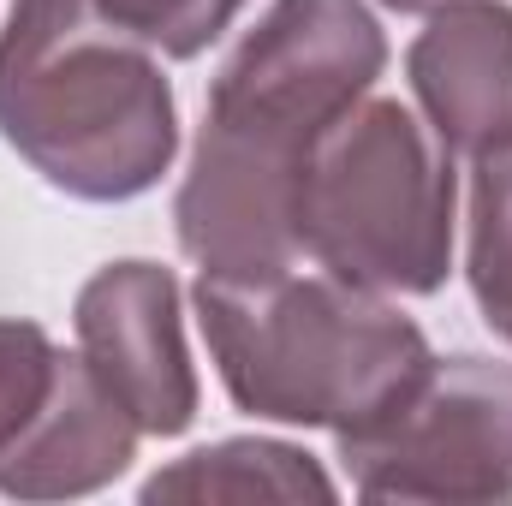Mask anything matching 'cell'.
Listing matches in <instances>:
<instances>
[{
    "mask_svg": "<svg viewBox=\"0 0 512 506\" xmlns=\"http://www.w3.org/2000/svg\"><path fill=\"white\" fill-rule=\"evenodd\" d=\"M137 423L126 405L90 376L84 358H60L42 411L0 453V495L12 501H72L108 489L137 459Z\"/></svg>",
    "mask_w": 512,
    "mask_h": 506,
    "instance_id": "cell-8",
    "label": "cell"
},
{
    "mask_svg": "<svg viewBox=\"0 0 512 506\" xmlns=\"http://www.w3.org/2000/svg\"><path fill=\"white\" fill-rule=\"evenodd\" d=\"M471 292L483 322L512 346V137L477 155L471 173Z\"/></svg>",
    "mask_w": 512,
    "mask_h": 506,
    "instance_id": "cell-10",
    "label": "cell"
},
{
    "mask_svg": "<svg viewBox=\"0 0 512 506\" xmlns=\"http://www.w3.org/2000/svg\"><path fill=\"white\" fill-rule=\"evenodd\" d=\"M393 12H441V6H453V0H382Z\"/></svg>",
    "mask_w": 512,
    "mask_h": 506,
    "instance_id": "cell-13",
    "label": "cell"
},
{
    "mask_svg": "<svg viewBox=\"0 0 512 506\" xmlns=\"http://www.w3.org/2000/svg\"><path fill=\"white\" fill-rule=\"evenodd\" d=\"M96 6L108 18H120L131 36H143L155 54L191 60L239 18L245 0H96Z\"/></svg>",
    "mask_w": 512,
    "mask_h": 506,
    "instance_id": "cell-11",
    "label": "cell"
},
{
    "mask_svg": "<svg viewBox=\"0 0 512 506\" xmlns=\"http://www.w3.org/2000/svg\"><path fill=\"white\" fill-rule=\"evenodd\" d=\"M387 66L364 0H274L209 90L173 221L209 280H262L304 256V173L316 143Z\"/></svg>",
    "mask_w": 512,
    "mask_h": 506,
    "instance_id": "cell-1",
    "label": "cell"
},
{
    "mask_svg": "<svg viewBox=\"0 0 512 506\" xmlns=\"http://www.w3.org/2000/svg\"><path fill=\"white\" fill-rule=\"evenodd\" d=\"M143 501H334L328 471L286 441H215L143 483Z\"/></svg>",
    "mask_w": 512,
    "mask_h": 506,
    "instance_id": "cell-9",
    "label": "cell"
},
{
    "mask_svg": "<svg viewBox=\"0 0 512 506\" xmlns=\"http://www.w3.org/2000/svg\"><path fill=\"white\" fill-rule=\"evenodd\" d=\"M0 137L66 197L126 203L173 149V84L96 0H18L0 30Z\"/></svg>",
    "mask_w": 512,
    "mask_h": 506,
    "instance_id": "cell-2",
    "label": "cell"
},
{
    "mask_svg": "<svg viewBox=\"0 0 512 506\" xmlns=\"http://www.w3.org/2000/svg\"><path fill=\"white\" fill-rule=\"evenodd\" d=\"M334 441L364 501H507L512 364L429 358L387 411Z\"/></svg>",
    "mask_w": 512,
    "mask_h": 506,
    "instance_id": "cell-5",
    "label": "cell"
},
{
    "mask_svg": "<svg viewBox=\"0 0 512 506\" xmlns=\"http://www.w3.org/2000/svg\"><path fill=\"white\" fill-rule=\"evenodd\" d=\"M304 256L370 292H435L453 268V149L399 102L340 114L304 173Z\"/></svg>",
    "mask_w": 512,
    "mask_h": 506,
    "instance_id": "cell-4",
    "label": "cell"
},
{
    "mask_svg": "<svg viewBox=\"0 0 512 506\" xmlns=\"http://www.w3.org/2000/svg\"><path fill=\"white\" fill-rule=\"evenodd\" d=\"M197 322L233 405L268 423L358 429L435 358L423 328L340 274L197 280Z\"/></svg>",
    "mask_w": 512,
    "mask_h": 506,
    "instance_id": "cell-3",
    "label": "cell"
},
{
    "mask_svg": "<svg viewBox=\"0 0 512 506\" xmlns=\"http://www.w3.org/2000/svg\"><path fill=\"white\" fill-rule=\"evenodd\" d=\"M78 358L102 381L143 435H179L197 417V370L179 322V280L161 262H108L84 280Z\"/></svg>",
    "mask_w": 512,
    "mask_h": 506,
    "instance_id": "cell-6",
    "label": "cell"
},
{
    "mask_svg": "<svg viewBox=\"0 0 512 506\" xmlns=\"http://www.w3.org/2000/svg\"><path fill=\"white\" fill-rule=\"evenodd\" d=\"M60 358H66V352H60L36 322H0V453L24 435V423L42 411Z\"/></svg>",
    "mask_w": 512,
    "mask_h": 506,
    "instance_id": "cell-12",
    "label": "cell"
},
{
    "mask_svg": "<svg viewBox=\"0 0 512 506\" xmlns=\"http://www.w3.org/2000/svg\"><path fill=\"white\" fill-rule=\"evenodd\" d=\"M429 131L459 155H489L512 137V6L453 0L429 12L405 54Z\"/></svg>",
    "mask_w": 512,
    "mask_h": 506,
    "instance_id": "cell-7",
    "label": "cell"
}]
</instances>
